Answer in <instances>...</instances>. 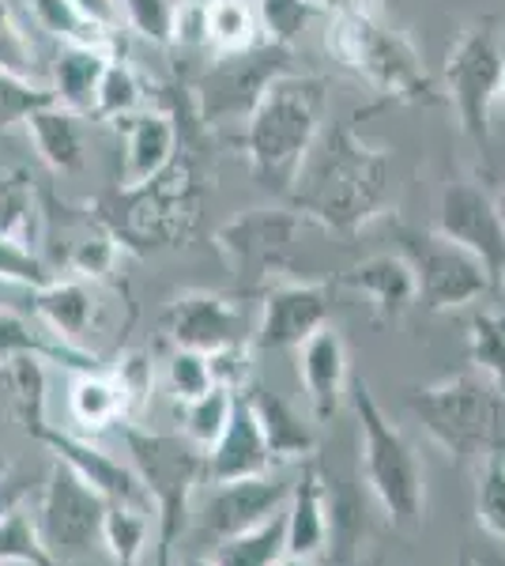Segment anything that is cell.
Instances as JSON below:
<instances>
[{
    "instance_id": "cell-33",
    "label": "cell",
    "mask_w": 505,
    "mask_h": 566,
    "mask_svg": "<svg viewBox=\"0 0 505 566\" xmlns=\"http://www.w3.org/2000/svg\"><path fill=\"white\" fill-rule=\"evenodd\" d=\"M4 386H8V397H12V416L20 419V427L27 434H34L45 419V367L42 359H15L8 363L4 370Z\"/></svg>"
},
{
    "instance_id": "cell-24",
    "label": "cell",
    "mask_w": 505,
    "mask_h": 566,
    "mask_svg": "<svg viewBox=\"0 0 505 566\" xmlns=\"http://www.w3.org/2000/svg\"><path fill=\"white\" fill-rule=\"evenodd\" d=\"M250 397L253 412H256V423L264 431V442H269V453H272V464H302L314 458L317 450V438L309 431V423L295 412L291 400H283L280 392L269 389V386H253L245 389Z\"/></svg>"
},
{
    "instance_id": "cell-25",
    "label": "cell",
    "mask_w": 505,
    "mask_h": 566,
    "mask_svg": "<svg viewBox=\"0 0 505 566\" xmlns=\"http://www.w3.org/2000/svg\"><path fill=\"white\" fill-rule=\"evenodd\" d=\"M109 57H117V53L98 50V45H61L50 76V98L69 114L91 117Z\"/></svg>"
},
{
    "instance_id": "cell-26",
    "label": "cell",
    "mask_w": 505,
    "mask_h": 566,
    "mask_svg": "<svg viewBox=\"0 0 505 566\" xmlns=\"http://www.w3.org/2000/svg\"><path fill=\"white\" fill-rule=\"evenodd\" d=\"M34 295V314L42 317L45 328L53 336H61L64 344H76L87 340L91 328L98 322V295L87 280H57L53 276L45 287L31 291Z\"/></svg>"
},
{
    "instance_id": "cell-37",
    "label": "cell",
    "mask_w": 505,
    "mask_h": 566,
    "mask_svg": "<svg viewBox=\"0 0 505 566\" xmlns=\"http://www.w3.org/2000/svg\"><path fill=\"white\" fill-rule=\"evenodd\" d=\"M0 566H61L45 547L39 522H31L23 510L0 514Z\"/></svg>"
},
{
    "instance_id": "cell-16",
    "label": "cell",
    "mask_w": 505,
    "mask_h": 566,
    "mask_svg": "<svg viewBox=\"0 0 505 566\" xmlns=\"http://www.w3.org/2000/svg\"><path fill=\"white\" fill-rule=\"evenodd\" d=\"M31 438H39L45 450L53 453V461L69 464L80 480L91 483L106 502H128V506H144L151 510V499L144 491V480L136 476L133 464L117 461L114 453H106L103 446H95L84 434L57 431L53 423H42Z\"/></svg>"
},
{
    "instance_id": "cell-56",
    "label": "cell",
    "mask_w": 505,
    "mask_h": 566,
    "mask_svg": "<svg viewBox=\"0 0 505 566\" xmlns=\"http://www.w3.org/2000/svg\"><path fill=\"white\" fill-rule=\"evenodd\" d=\"M498 205H502V216H505V193H502V200H498Z\"/></svg>"
},
{
    "instance_id": "cell-32",
    "label": "cell",
    "mask_w": 505,
    "mask_h": 566,
    "mask_svg": "<svg viewBox=\"0 0 505 566\" xmlns=\"http://www.w3.org/2000/svg\"><path fill=\"white\" fill-rule=\"evenodd\" d=\"M27 4H31L34 20L61 45H98V50L117 53V34L98 31L95 23L84 20V12L72 0H27Z\"/></svg>"
},
{
    "instance_id": "cell-48",
    "label": "cell",
    "mask_w": 505,
    "mask_h": 566,
    "mask_svg": "<svg viewBox=\"0 0 505 566\" xmlns=\"http://www.w3.org/2000/svg\"><path fill=\"white\" fill-rule=\"evenodd\" d=\"M211 381L231 392H245L253 386V352L250 344H231V348H219L208 355Z\"/></svg>"
},
{
    "instance_id": "cell-10",
    "label": "cell",
    "mask_w": 505,
    "mask_h": 566,
    "mask_svg": "<svg viewBox=\"0 0 505 566\" xmlns=\"http://www.w3.org/2000/svg\"><path fill=\"white\" fill-rule=\"evenodd\" d=\"M309 219L298 208H245L215 231V250L242 291H264L291 269V250Z\"/></svg>"
},
{
    "instance_id": "cell-51",
    "label": "cell",
    "mask_w": 505,
    "mask_h": 566,
    "mask_svg": "<svg viewBox=\"0 0 505 566\" xmlns=\"http://www.w3.org/2000/svg\"><path fill=\"white\" fill-rule=\"evenodd\" d=\"M467 559H472V566H505V555L494 544H483L480 552L467 555Z\"/></svg>"
},
{
    "instance_id": "cell-7",
    "label": "cell",
    "mask_w": 505,
    "mask_h": 566,
    "mask_svg": "<svg viewBox=\"0 0 505 566\" xmlns=\"http://www.w3.org/2000/svg\"><path fill=\"white\" fill-rule=\"evenodd\" d=\"M408 408L449 458L467 461L498 450L502 392L480 370L449 374L434 386H415L408 392Z\"/></svg>"
},
{
    "instance_id": "cell-46",
    "label": "cell",
    "mask_w": 505,
    "mask_h": 566,
    "mask_svg": "<svg viewBox=\"0 0 505 566\" xmlns=\"http://www.w3.org/2000/svg\"><path fill=\"white\" fill-rule=\"evenodd\" d=\"M0 280H4V283H23V287L39 291V287H45V283L53 280V272L45 269V261L31 250V245L0 239Z\"/></svg>"
},
{
    "instance_id": "cell-41",
    "label": "cell",
    "mask_w": 505,
    "mask_h": 566,
    "mask_svg": "<svg viewBox=\"0 0 505 566\" xmlns=\"http://www.w3.org/2000/svg\"><path fill=\"white\" fill-rule=\"evenodd\" d=\"M114 374L117 389H122V405H125V423H136L144 416V408L151 405V386H155V374L148 355L140 352H128L122 359L109 367Z\"/></svg>"
},
{
    "instance_id": "cell-45",
    "label": "cell",
    "mask_w": 505,
    "mask_h": 566,
    "mask_svg": "<svg viewBox=\"0 0 505 566\" xmlns=\"http://www.w3.org/2000/svg\"><path fill=\"white\" fill-rule=\"evenodd\" d=\"M167 381H170L173 397H178L181 405H189V400L204 397V392L215 386V381H211L208 355L204 352H192V348H173L170 352V359H167Z\"/></svg>"
},
{
    "instance_id": "cell-13",
    "label": "cell",
    "mask_w": 505,
    "mask_h": 566,
    "mask_svg": "<svg viewBox=\"0 0 505 566\" xmlns=\"http://www.w3.org/2000/svg\"><path fill=\"white\" fill-rule=\"evenodd\" d=\"M449 242L464 245L475 253L486 272H491L494 287L505 283V216L502 205L494 200L475 178H453L445 181L442 197H438V227Z\"/></svg>"
},
{
    "instance_id": "cell-12",
    "label": "cell",
    "mask_w": 505,
    "mask_h": 566,
    "mask_svg": "<svg viewBox=\"0 0 505 566\" xmlns=\"http://www.w3.org/2000/svg\"><path fill=\"white\" fill-rule=\"evenodd\" d=\"M106 506L109 502L91 483L80 480L69 464L53 461L39 510V533L53 559H84L91 547L103 541Z\"/></svg>"
},
{
    "instance_id": "cell-4",
    "label": "cell",
    "mask_w": 505,
    "mask_h": 566,
    "mask_svg": "<svg viewBox=\"0 0 505 566\" xmlns=\"http://www.w3.org/2000/svg\"><path fill=\"white\" fill-rule=\"evenodd\" d=\"M347 400L358 419V442H362V476L370 483L374 499L381 502L385 517L403 533H415L427 517V476L415 446L385 416L374 397L370 381L351 378Z\"/></svg>"
},
{
    "instance_id": "cell-5",
    "label": "cell",
    "mask_w": 505,
    "mask_h": 566,
    "mask_svg": "<svg viewBox=\"0 0 505 566\" xmlns=\"http://www.w3.org/2000/svg\"><path fill=\"white\" fill-rule=\"evenodd\" d=\"M200 175L192 159H173L162 175L136 189H117L114 200H106V231L122 242V250H167L189 239L200 219Z\"/></svg>"
},
{
    "instance_id": "cell-34",
    "label": "cell",
    "mask_w": 505,
    "mask_h": 566,
    "mask_svg": "<svg viewBox=\"0 0 505 566\" xmlns=\"http://www.w3.org/2000/svg\"><path fill=\"white\" fill-rule=\"evenodd\" d=\"M144 106H148V98H144V84L136 76V69L125 57H109L103 84H98L95 117H103V122H125V117L140 114Z\"/></svg>"
},
{
    "instance_id": "cell-2",
    "label": "cell",
    "mask_w": 505,
    "mask_h": 566,
    "mask_svg": "<svg viewBox=\"0 0 505 566\" xmlns=\"http://www.w3.org/2000/svg\"><path fill=\"white\" fill-rule=\"evenodd\" d=\"M328 109V80L309 72H283L264 87L261 103L253 106L242 129V151L250 159L256 186L269 193H295L309 148L325 129Z\"/></svg>"
},
{
    "instance_id": "cell-6",
    "label": "cell",
    "mask_w": 505,
    "mask_h": 566,
    "mask_svg": "<svg viewBox=\"0 0 505 566\" xmlns=\"http://www.w3.org/2000/svg\"><path fill=\"white\" fill-rule=\"evenodd\" d=\"M125 446L136 476L144 480L155 528H159V536H155V566H173L178 541L189 528L192 491L204 480V450L192 446L186 434L144 431L136 423L125 427Z\"/></svg>"
},
{
    "instance_id": "cell-15",
    "label": "cell",
    "mask_w": 505,
    "mask_h": 566,
    "mask_svg": "<svg viewBox=\"0 0 505 566\" xmlns=\"http://www.w3.org/2000/svg\"><path fill=\"white\" fill-rule=\"evenodd\" d=\"M162 333H167L173 348H192L204 355L231 348V344H253L245 310L231 295H219V291L178 295L162 314Z\"/></svg>"
},
{
    "instance_id": "cell-55",
    "label": "cell",
    "mask_w": 505,
    "mask_h": 566,
    "mask_svg": "<svg viewBox=\"0 0 505 566\" xmlns=\"http://www.w3.org/2000/svg\"><path fill=\"white\" fill-rule=\"evenodd\" d=\"M494 106L505 114V69H502V84H498V98H494Z\"/></svg>"
},
{
    "instance_id": "cell-28",
    "label": "cell",
    "mask_w": 505,
    "mask_h": 566,
    "mask_svg": "<svg viewBox=\"0 0 505 566\" xmlns=\"http://www.w3.org/2000/svg\"><path fill=\"white\" fill-rule=\"evenodd\" d=\"M69 412H72V423H76L84 434H103L114 423H122L125 419L122 389H117L109 367L87 370V374H76V378H72Z\"/></svg>"
},
{
    "instance_id": "cell-35",
    "label": "cell",
    "mask_w": 505,
    "mask_h": 566,
    "mask_svg": "<svg viewBox=\"0 0 505 566\" xmlns=\"http://www.w3.org/2000/svg\"><path fill=\"white\" fill-rule=\"evenodd\" d=\"M467 359L505 397V310L475 314L467 325Z\"/></svg>"
},
{
    "instance_id": "cell-49",
    "label": "cell",
    "mask_w": 505,
    "mask_h": 566,
    "mask_svg": "<svg viewBox=\"0 0 505 566\" xmlns=\"http://www.w3.org/2000/svg\"><path fill=\"white\" fill-rule=\"evenodd\" d=\"M173 45L208 50V0H178L173 4Z\"/></svg>"
},
{
    "instance_id": "cell-23",
    "label": "cell",
    "mask_w": 505,
    "mask_h": 566,
    "mask_svg": "<svg viewBox=\"0 0 505 566\" xmlns=\"http://www.w3.org/2000/svg\"><path fill=\"white\" fill-rule=\"evenodd\" d=\"M42 359V363H57V367L72 374H87V370H106L98 355H91L76 344H64L61 336L42 333L39 325H31L27 317L12 314V310H0V370L15 359Z\"/></svg>"
},
{
    "instance_id": "cell-36",
    "label": "cell",
    "mask_w": 505,
    "mask_h": 566,
    "mask_svg": "<svg viewBox=\"0 0 505 566\" xmlns=\"http://www.w3.org/2000/svg\"><path fill=\"white\" fill-rule=\"evenodd\" d=\"M39 231V205H34V186L23 170H12L0 178V239L31 245Z\"/></svg>"
},
{
    "instance_id": "cell-39",
    "label": "cell",
    "mask_w": 505,
    "mask_h": 566,
    "mask_svg": "<svg viewBox=\"0 0 505 566\" xmlns=\"http://www.w3.org/2000/svg\"><path fill=\"white\" fill-rule=\"evenodd\" d=\"M256 20H261V42L272 45H295L306 23L320 15L309 0H253Z\"/></svg>"
},
{
    "instance_id": "cell-44",
    "label": "cell",
    "mask_w": 505,
    "mask_h": 566,
    "mask_svg": "<svg viewBox=\"0 0 505 566\" xmlns=\"http://www.w3.org/2000/svg\"><path fill=\"white\" fill-rule=\"evenodd\" d=\"M117 258H122V242L106 231H95L87 239H80L76 245L69 250V269L76 272L80 280L95 283V280H106L109 272L117 269Z\"/></svg>"
},
{
    "instance_id": "cell-14",
    "label": "cell",
    "mask_w": 505,
    "mask_h": 566,
    "mask_svg": "<svg viewBox=\"0 0 505 566\" xmlns=\"http://www.w3.org/2000/svg\"><path fill=\"white\" fill-rule=\"evenodd\" d=\"M333 283L325 280H275L261 291V317L253 344L261 352H287L328 325Z\"/></svg>"
},
{
    "instance_id": "cell-30",
    "label": "cell",
    "mask_w": 505,
    "mask_h": 566,
    "mask_svg": "<svg viewBox=\"0 0 505 566\" xmlns=\"http://www.w3.org/2000/svg\"><path fill=\"white\" fill-rule=\"evenodd\" d=\"M283 555H287V514L280 510L264 525L219 541L211 559H215V566H272Z\"/></svg>"
},
{
    "instance_id": "cell-8",
    "label": "cell",
    "mask_w": 505,
    "mask_h": 566,
    "mask_svg": "<svg viewBox=\"0 0 505 566\" xmlns=\"http://www.w3.org/2000/svg\"><path fill=\"white\" fill-rule=\"evenodd\" d=\"M283 72H291V50L272 42H261L245 53L211 57V65L192 84V114L211 133L234 129L242 136L253 106L261 103L264 87L275 76H283Z\"/></svg>"
},
{
    "instance_id": "cell-40",
    "label": "cell",
    "mask_w": 505,
    "mask_h": 566,
    "mask_svg": "<svg viewBox=\"0 0 505 566\" xmlns=\"http://www.w3.org/2000/svg\"><path fill=\"white\" fill-rule=\"evenodd\" d=\"M475 517L491 541H505V453H486L480 472V491H475Z\"/></svg>"
},
{
    "instance_id": "cell-52",
    "label": "cell",
    "mask_w": 505,
    "mask_h": 566,
    "mask_svg": "<svg viewBox=\"0 0 505 566\" xmlns=\"http://www.w3.org/2000/svg\"><path fill=\"white\" fill-rule=\"evenodd\" d=\"M272 566H317L314 559H298V555H283V559H275Z\"/></svg>"
},
{
    "instance_id": "cell-57",
    "label": "cell",
    "mask_w": 505,
    "mask_h": 566,
    "mask_svg": "<svg viewBox=\"0 0 505 566\" xmlns=\"http://www.w3.org/2000/svg\"><path fill=\"white\" fill-rule=\"evenodd\" d=\"M362 566H378V563H362Z\"/></svg>"
},
{
    "instance_id": "cell-19",
    "label": "cell",
    "mask_w": 505,
    "mask_h": 566,
    "mask_svg": "<svg viewBox=\"0 0 505 566\" xmlns=\"http://www.w3.org/2000/svg\"><path fill=\"white\" fill-rule=\"evenodd\" d=\"M125 155H122V181L117 189H136L144 181L170 167L178 159V122L170 109L144 106L140 114L125 117Z\"/></svg>"
},
{
    "instance_id": "cell-3",
    "label": "cell",
    "mask_w": 505,
    "mask_h": 566,
    "mask_svg": "<svg viewBox=\"0 0 505 566\" xmlns=\"http://www.w3.org/2000/svg\"><path fill=\"white\" fill-rule=\"evenodd\" d=\"M325 50L366 80L374 91L397 103H430V72L422 65L419 50L411 45L408 34L389 27L374 8H347L336 4L328 12L325 27Z\"/></svg>"
},
{
    "instance_id": "cell-20",
    "label": "cell",
    "mask_w": 505,
    "mask_h": 566,
    "mask_svg": "<svg viewBox=\"0 0 505 566\" xmlns=\"http://www.w3.org/2000/svg\"><path fill=\"white\" fill-rule=\"evenodd\" d=\"M344 287L358 291L370 303L378 322H400L419 306V283L403 253H374L339 276Z\"/></svg>"
},
{
    "instance_id": "cell-58",
    "label": "cell",
    "mask_w": 505,
    "mask_h": 566,
    "mask_svg": "<svg viewBox=\"0 0 505 566\" xmlns=\"http://www.w3.org/2000/svg\"><path fill=\"white\" fill-rule=\"evenodd\" d=\"M0 287H4V280H0Z\"/></svg>"
},
{
    "instance_id": "cell-22",
    "label": "cell",
    "mask_w": 505,
    "mask_h": 566,
    "mask_svg": "<svg viewBox=\"0 0 505 566\" xmlns=\"http://www.w3.org/2000/svg\"><path fill=\"white\" fill-rule=\"evenodd\" d=\"M287 514V555L317 559L328 547V483L320 476L317 461H302V476L291 483V499L283 506Z\"/></svg>"
},
{
    "instance_id": "cell-50",
    "label": "cell",
    "mask_w": 505,
    "mask_h": 566,
    "mask_svg": "<svg viewBox=\"0 0 505 566\" xmlns=\"http://www.w3.org/2000/svg\"><path fill=\"white\" fill-rule=\"evenodd\" d=\"M72 4L84 12V20H91L98 31L106 34H122L125 15H122V0H72Z\"/></svg>"
},
{
    "instance_id": "cell-1",
    "label": "cell",
    "mask_w": 505,
    "mask_h": 566,
    "mask_svg": "<svg viewBox=\"0 0 505 566\" xmlns=\"http://www.w3.org/2000/svg\"><path fill=\"white\" fill-rule=\"evenodd\" d=\"M392 200V155L374 148L355 133V125L339 122L320 129L309 148L302 175L291 193L298 208L320 231L355 234L370 219H378Z\"/></svg>"
},
{
    "instance_id": "cell-27",
    "label": "cell",
    "mask_w": 505,
    "mask_h": 566,
    "mask_svg": "<svg viewBox=\"0 0 505 566\" xmlns=\"http://www.w3.org/2000/svg\"><path fill=\"white\" fill-rule=\"evenodd\" d=\"M23 133L53 175H80L84 170L87 151H84V129H80L76 114L61 109L57 103H45L23 117Z\"/></svg>"
},
{
    "instance_id": "cell-21",
    "label": "cell",
    "mask_w": 505,
    "mask_h": 566,
    "mask_svg": "<svg viewBox=\"0 0 505 566\" xmlns=\"http://www.w3.org/2000/svg\"><path fill=\"white\" fill-rule=\"evenodd\" d=\"M295 352H298V378L309 397V408H314L320 423H328L339 412V405H344L347 386H351L344 336L325 325L309 340H302Z\"/></svg>"
},
{
    "instance_id": "cell-29",
    "label": "cell",
    "mask_w": 505,
    "mask_h": 566,
    "mask_svg": "<svg viewBox=\"0 0 505 566\" xmlns=\"http://www.w3.org/2000/svg\"><path fill=\"white\" fill-rule=\"evenodd\" d=\"M261 45V20L253 0H208V53H245Z\"/></svg>"
},
{
    "instance_id": "cell-9",
    "label": "cell",
    "mask_w": 505,
    "mask_h": 566,
    "mask_svg": "<svg viewBox=\"0 0 505 566\" xmlns=\"http://www.w3.org/2000/svg\"><path fill=\"white\" fill-rule=\"evenodd\" d=\"M502 69H505V50H502L498 20H491V15L467 23L445 57V72H442L445 95L453 103V114L461 122L464 136L472 144H480V148L491 144V109L494 98H498Z\"/></svg>"
},
{
    "instance_id": "cell-59",
    "label": "cell",
    "mask_w": 505,
    "mask_h": 566,
    "mask_svg": "<svg viewBox=\"0 0 505 566\" xmlns=\"http://www.w3.org/2000/svg\"><path fill=\"white\" fill-rule=\"evenodd\" d=\"M502 287H505V283H502Z\"/></svg>"
},
{
    "instance_id": "cell-18",
    "label": "cell",
    "mask_w": 505,
    "mask_h": 566,
    "mask_svg": "<svg viewBox=\"0 0 505 566\" xmlns=\"http://www.w3.org/2000/svg\"><path fill=\"white\" fill-rule=\"evenodd\" d=\"M287 499H291V483L272 480V476L215 483L211 499L204 502L200 525H204L219 544V541H227V536H238V533H245V528L264 525L272 514H280V510L287 506Z\"/></svg>"
},
{
    "instance_id": "cell-42",
    "label": "cell",
    "mask_w": 505,
    "mask_h": 566,
    "mask_svg": "<svg viewBox=\"0 0 505 566\" xmlns=\"http://www.w3.org/2000/svg\"><path fill=\"white\" fill-rule=\"evenodd\" d=\"M173 4L178 0H122L125 27L136 39L170 50L173 45Z\"/></svg>"
},
{
    "instance_id": "cell-11",
    "label": "cell",
    "mask_w": 505,
    "mask_h": 566,
    "mask_svg": "<svg viewBox=\"0 0 505 566\" xmlns=\"http://www.w3.org/2000/svg\"><path fill=\"white\" fill-rule=\"evenodd\" d=\"M400 242L419 283V306H427L430 314H453V310L480 303L486 291H494L486 264L475 253H467L464 245L449 242L442 231L403 227Z\"/></svg>"
},
{
    "instance_id": "cell-17",
    "label": "cell",
    "mask_w": 505,
    "mask_h": 566,
    "mask_svg": "<svg viewBox=\"0 0 505 566\" xmlns=\"http://www.w3.org/2000/svg\"><path fill=\"white\" fill-rule=\"evenodd\" d=\"M272 472V453L264 442V431L256 423V412L245 392H234V408L227 419L223 434L204 450V480L215 483H234V480H253Z\"/></svg>"
},
{
    "instance_id": "cell-31",
    "label": "cell",
    "mask_w": 505,
    "mask_h": 566,
    "mask_svg": "<svg viewBox=\"0 0 505 566\" xmlns=\"http://www.w3.org/2000/svg\"><path fill=\"white\" fill-rule=\"evenodd\" d=\"M151 510L128 506V502H109L103 517V547L109 552L114 566H140L148 555L151 536Z\"/></svg>"
},
{
    "instance_id": "cell-43",
    "label": "cell",
    "mask_w": 505,
    "mask_h": 566,
    "mask_svg": "<svg viewBox=\"0 0 505 566\" xmlns=\"http://www.w3.org/2000/svg\"><path fill=\"white\" fill-rule=\"evenodd\" d=\"M34 69H39V57H34V45L27 39L23 23L15 20L12 4L0 0V72L15 80H31L34 84Z\"/></svg>"
},
{
    "instance_id": "cell-47",
    "label": "cell",
    "mask_w": 505,
    "mask_h": 566,
    "mask_svg": "<svg viewBox=\"0 0 505 566\" xmlns=\"http://www.w3.org/2000/svg\"><path fill=\"white\" fill-rule=\"evenodd\" d=\"M45 103H53L50 87H39L31 80H15L8 72H0V129H8L15 122L23 125V117Z\"/></svg>"
},
{
    "instance_id": "cell-38",
    "label": "cell",
    "mask_w": 505,
    "mask_h": 566,
    "mask_svg": "<svg viewBox=\"0 0 505 566\" xmlns=\"http://www.w3.org/2000/svg\"><path fill=\"white\" fill-rule=\"evenodd\" d=\"M231 408H234V392L223 389V386H211L204 397H197V400H189V405H186L181 434H186L192 446L208 450V446L223 434L227 419H231Z\"/></svg>"
},
{
    "instance_id": "cell-53",
    "label": "cell",
    "mask_w": 505,
    "mask_h": 566,
    "mask_svg": "<svg viewBox=\"0 0 505 566\" xmlns=\"http://www.w3.org/2000/svg\"><path fill=\"white\" fill-rule=\"evenodd\" d=\"M178 566H215V559H211V555H192V559L178 563Z\"/></svg>"
},
{
    "instance_id": "cell-54",
    "label": "cell",
    "mask_w": 505,
    "mask_h": 566,
    "mask_svg": "<svg viewBox=\"0 0 505 566\" xmlns=\"http://www.w3.org/2000/svg\"><path fill=\"white\" fill-rule=\"evenodd\" d=\"M336 4H347V8H374L378 0H336Z\"/></svg>"
}]
</instances>
